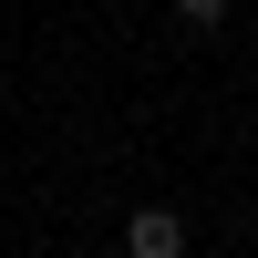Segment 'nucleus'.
<instances>
[{
	"label": "nucleus",
	"mask_w": 258,
	"mask_h": 258,
	"mask_svg": "<svg viewBox=\"0 0 258 258\" xmlns=\"http://www.w3.org/2000/svg\"><path fill=\"white\" fill-rule=\"evenodd\" d=\"M124 248H135V258H176L186 248V217H176V207H135V217H124Z\"/></svg>",
	"instance_id": "f257e3e1"
},
{
	"label": "nucleus",
	"mask_w": 258,
	"mask_h": 258,
	"mask_svg": "<svg viewBox=\"0 0 258 258\" xmlns=\"http://www.w3.org/2000/svg\"><path fill=\"white\" fill-rule=\"evenodd\" d=\"M165 11H176V21H186V31H217V21H227V11H238V0H165Z\"/></svg>",
	"instance_id": "f03ea898"
}]
</instances>
